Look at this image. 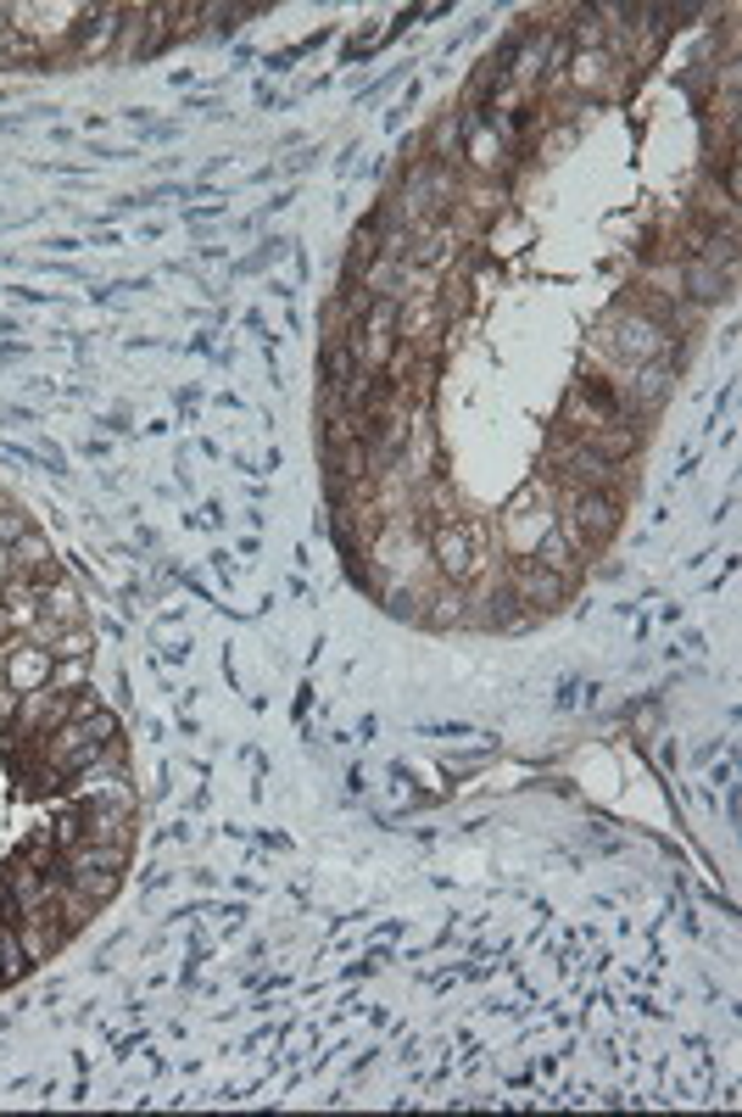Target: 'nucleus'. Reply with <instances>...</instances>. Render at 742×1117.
<instances>
[{"instance_id": "nucleus-4", "label": "nucleus", "mask_w": 742, "mask_h": 1117, "mask_svg": "<svg viewBox=\"0 0 742 1117\" xmlns=\"http://www.w3.org/2000/svg\"><path fill=\"white\" fill-rule=\"evenodd\" d=\"M725 285H731L725 268H714V263H703V257H686V268H681V296H686V302L709 307V302L725 296Z\"/></svg>"}, {"instance_id": "nucleus-9", "label": "nucleus", "mask_w": 742, "mask_h": 1117, "mask_svg": "<svg viewBox=\"0 0 742 1117\" xmlns=\"http://www.w3.org/2000/svg\"><path fill=\"white\" fill-rule=\"evenodd\" d=\"M46 604H51V615H57L62 626H79V598H73L68 587H51V581H46Z\"/></svg>"}, {"instance_id": "nucleus-7", "label": "nucleus", "mask_w": 742, "mask_h": 1117, "mask_svg": "<svg viewBox=\"0 0 742 1117\" xmlns=\"http://www.w3.org/2000/svg\"><path fill=\"white\" fill-rule=\"evenodd\" d=\"M425 604H436V609H425L431 626H453V620H464V581H442Z\"/></svg>"}, {"instance_id": "nucleus-12", "label": "nucleus", "mask_w": 742, "mask_h": 1117, "mask_svg": "<svg viewBox=\"0 0 742 1117\" xmlns=\"http://www.w3.org/2000/svg\"><path fill=\"white\" fill-rule=\"evenodd\" d=\"M79 682H85V659H68V665H62V670H57L46 687H57V693H62V687H79Z\"/></svg>"}, {"instance_id": "nucleus-10", "label": "nucleus", "mask_w": 742, "mask_h": 1117, "mask_svg": "<svg viewBox=\"0 0 742 1117\" xmlns=\"http://www.w3.org/2000/svg\"><path fill=\"white\" fill-rule=\"evenodd\" d=\"M419 604H425V592H414V587H392V592H386V609H392V615H414V620H419Z\"/></svg>"}, {"instance_id": "nucleus-8", "label": "nucleus", "mask_w": 742, "mask_h": 1117, "mask_svg": "<svg viewBox=\"0 0 742 1117\" xmlns=\"http://www.w3.org/2000/svg\"><path fill=\"white\" fill-rule=\"evenodd\" d=\"M18 866H34V872H51V866H62V850H57V839H51V833H34V839L18 850Z\"/></svg>"}, {"instance_id": "nucleus-2", "label": "nucleus", "mask_w": 742, "mask_h": 1117, "mask_svg": "<svg viewBox=\"0 0 742 1117\" xmlns=\"http://www.w3.org/2000/svg\"><path fill=\"white\" fill-rule=\"evenodd\" d=\"M508 592H514V598H520L531 615H553V609L570 598V581H564V576H553V570H542L536 559H520V565H514V587H508Z\"/></svg>"}, {"instance_id": "nucleus-14", "label": "nucleus", "mask_w": 742, "mask_h": 1117, "mask_svg": "<svg viewBox=\"0 0 742 1117\" xmlns=\"http://www.w3.org/2000/svg\"><path fill=\"white\" fill-rule=\"evenodd\" d=\"M12 626H18V615H12L7 604H0V637H12Z\"/></svg>"}, {"instance_id": "nucleus-3", "label": "nucleus", "mask_w": 742, "mask_h": 1117, "mask_svg": "<svg viewBox=\"0 0 742 1117\" xmlns=\"http://www.w3.org/2000/svg\"><path fill=\"white\" fill-rule=\"evenodd\" d=\"M547 531H553V515H547V509L536 515V509H531V498H520V503L508 509V520H503V537H508V548H514V553H531V548H536Z\"/></svg>"}, {"instance_id": "nucleus-5", "label": "nucleus", "mask_w": 742, "mask_h": 1117, "mask_svg": "<svg viewBox=\"0 0 742 1117\" xmlns=\"http://www.w3.org/2000/svg\"><path fill=\"white\" fill-rule=\"evenodd\" d=\"M609 68H614V57H609L603 46H586V51H575V62H570V79H575V90H586V96H603V90H609Z\"/></svg>"}, {"instance_id": "nucleus-11", "label": "nucleus", "mask_w": 742, "mask_h": 1117, "mask_svg": "<svg viewBox=\"0 0 742 1117\" xmlns=\"http://www.w3.org/2000/svg\"><path fill=\"white\" fill-rule=\"evenodd\" d=\"M51 654H62V659H85V654H90V637L73 626V631H62V637L51 643Z\"/></svg>"}, {"instance_id": "nucleus-1", "label": "nucleus", "mask_w": 742, "mask_h": 1117, "mask_svg": "<svg viewBox=\"0 0 742 1117\" xmlns=\"http://www.w3.org/2000/svg\"><path fill=\"white\" fill-rule=\"evenodd\" d=\"M597 346L620 352V357L636 363V369H642V363H670V357H675V335H670L659 319H647L642 307L603 319V324H597Z\"/></svg>"}, {"instance_id": "nucleus-13", "label": "nucleus", "mask_w": 742, "mask_h": 1117, "mask_svg": "<svg viewBox=\"0 0 742 1117\" xmlns=\"http://www.w3.org/2000/svg\"><path fill=\"white\" fill-rule=\"evenodd\" d=\"M7 922H18V900H12V883L0 878V928H7Z\"/></svg>"}, {"instance_id": "nucleus-6", "label": "nucleus", "mask_w": 742, "mask_h": 1117, "mask_svg": "<svg viewBox=\"0 0 742 1117\" xmlns=\"http://www.w3.org/2000/svg\"><path fill=\"white\" fill-rule=\"evenodd\" d=\"M7 676H12V693H34V687H46V682H51V648H29V654H18Z\"/></svg>"}]
</instances>
